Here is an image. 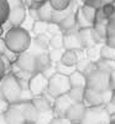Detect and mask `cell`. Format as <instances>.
Listing matches in <instances>:
<instances>
[{
    "label": "cell",
    "instance_id": "obj_43",
    "mask_svg": "<svg viewBox=\"0 0 115 124\" xmlns=\"http://www.w3.org/2000/svg\"><path fill=\"white\" fill-rule=\"evenodd\" d=\"M84 1H86V0H84Z\"/></svg>",
    "mask_w": 115,
    "mask_h": 124
},
{
    "label": "cell",
    "instance_id": "obj_8",
    "mask_svg": "<svg viewBox=\"0 0 115 124\" xmlns=\"http://www.w3.org/2000/svg\"><path fill=\"white\" fill-rule=\"evenodd\" d=\"M73 104L72 99L69 98L68 93L62 94L59 97H56L52 104V112H53L55 118H65L68 108Z\"/></svg>",
    "mask_w": 115,
    "mask_h": 124
},
{
    "label": "cell",
    "instance_id": "obj_26",
    "mask_svg": "<svg viewBox=\"0 0 115 124\" xmlns=\"http://www.w3.org/2000/svg\"><path fill=\"white\" fill-rule=\"evenodd\" d=\"M80 11H82V14L84 15V17L88 20V21H90L92 24H94V19H95L97 9H94L90 5H86L84 4V5L80 6Z\"/></svg>",
    "mask_w": 115,
    "mask_h": 124
},
{
    "label": "cell",
    "instance_id": "obj_29",
    "mask_svg": "<svg viewBox=\"0 0 115 124\" xmlns=\"http://www.w3.org/2000/svg\"><path fill=\"white\" fill-rule=\"evenodd\" d=\"M99 45V44H98ZM101 46V45H100ZM100 46H97V45H94L93 47H89L87 48V58H89L92 62H95L98 60H100Z\"/></svg>",
    "mask_w": 115,
    "mask_h": 124
},
{
    "label": "cell",
    "instance_id": "obj_10",
    "mask_svg": "<svg viewBox=\"0 0 115 124\" xmlns=\"http://www.w3.org/2000/svg\"><path fill=\"white\" fill-rule=\"evenodd\" d=\"M87 106L84 103H73V104L68 108L65 118L69 120L72 124H79L86 114Z\"/></svg>",
    "mask_w": 115,
    "mask_h": 124
},
{
    "label": "cell",
    "instance_id": "obj_16",
    "mask_svg": "<svg viewBox=\"0 0 115 124\" xmlns=\"http://www.w3.org/2000/svg\"><path fill=\"white\" fill-rule=\"evenodd\" d=\"M78 36H79L83 48H89V47H93L94 45H98L93 37V29L92 27L78 30Z\"/></svg>",
    "mask_w": 115,
    "mask_h": 124
},
{
    "label": "cell",
    "instance_id": "obj_14",
    "mask_svg": "<svg viewBox=\"0 0 115 124\" xmlns=\"http://www.w3.org/2000/svg\"><path fill=\"white\" fill-rule=\"evenodd\" d=\"M63 47L65 50H82V44L78 36V30H71L63 35Z\"/></svg>",
    "mask_w": 115,
    "mask_h": 124
},
{
    "label": "cell",
    "instance_id": "obj_35",
    "mask_svg": "<svg viewBox=\"0 0 115 124\" xmlns=\"http://www.w3.org/2000/svg\"><path fill=\"white\" fill-rule=\"evenodd\" d=\"M6 1H7V5H9L10 9H14V8H17V6L25 5L24 0H6Z\"/></svg>",
    "mask_w": 115,
    "mask_h": 124
},
{
    "label": "cell",
    "instance_id": "obj_17",
    "mask_svg": "<svg viewBox=\"0 0 115 124\" xmlns=\"http://www.w3.org/2000/svg\"><path fill=\"white\" fill-rule=\"evenodd\" d=\"M52 65V62L50 60L48 52H40L35 55V68L36 72H43Z\"/></svg>",
    "mask_w": 115,
    "mask_h": 124
},
{
    "label": "cell",
    "instance_id": "obj_39",
    "mask_svg": "<svg viewBox=\"0 0 115 124\" xmlns=\"http://www.w3.org/2000/svg\"><path fill=\"white\" fill-rule=\"evenodd\" d=\"M115 0H101V3L104 4V5H107V4H111V3H114Z\"/></svg>",
    "mask_w": 115,
    "mask_h": 124
},
{
    "label": "cell",
    "instance_id": "obj_6",
    "mask_svg": "<svg viewBox=\"0 0 115 124\" xmlns=\"http://www.w3.org/2000/svg\"><path fill=\"white\" fill-rule=\"evenodd\" d=\"M113 97V89L107 91H92L86 88V96H84V104L87 107H97V106H105L111 101Z\"/></svg>",
    "mask_w": 115,
    "mask_h": 124
},
{
    "label": "cell",
    "instance_id": "obj_25",
    "mask_svg": "<svg viewBox=\"0 0 115 124\" xmlns=\"http://www.w3.org/2000/svg\"><path fill=\"white\" fill-rule=\"evenodd\" d=\"M76 25L78 26V30H80V29L93 27V24H92L90 21H88V20L84 17V15L82 14L80 8H78V9H77V11H76Z\"/></svg>",
    "mask_w": 115,
    "mask_h": 124
},
{
    "label": "cell",
    "instance_id": "obj_2",
    "mask_svg": "<svg viewBox=\"0 0 115 124\" xmlns=\"http://www.w3.org/2000/svg\"><path fill=\"white\" fill-rule=\"evenodd\" d=\"M29 91V89H27ZM22 87L20 86L17 78L14 73L5 75V77L0 82V96L7 104H16L22 99Z\"/></svg>",
    "mask_w": 115,
    "mask_h": 124
},
{
    "label": "cell",
    "instance_id": "obj_9",
    "mask_svg": "<svg viewBox=\"0 0 115 124\" xmlns=\"http://www.w3.org/2000/svg\"><path fill=\"white\" fill-rule=\"evenodd\" d=\"M3 118L6 124H26L25 118L19 104H10L3 113Z\"/></svg>",
    "mask_w": 115,
    "mask_h": 124
},
{
    "label": "cell",
    "instance_id": "obj_20",
    "mask_svg": "<svg viewBox=\"0 0 115 124\" xmlns=\"http://www.w3.org/2000/svg\"><path fill=\"white\" fill-rule=\"evenodd\" d=\"M94 68H95V63L94 62H92L89 58L84 57V58H79L78 62H77V65H76V70L82 72L83 75H88L90 71H93Z\"/></svg>",
    "mask_w": 115,
    "mask_h": 124
},
{
    "label": "cell",
    "instance_id": "obj_30",
    "mask_svg": "<svg viewBox=\"0 0 115 124\" xmlns=\"http://www.w3.org/2000/svg\"><path fill=\"white\" fill-rule=\"evenodd\" d=\"M50 48H65L63 47V35L56 34L50 37Z\"/></svg>",
    "mask_w": 115,
    "mask_h": 124
},
{
    "label": "cell",
    "instance_id": "obj_27",
    "mask_svg": "<svg viewBox=\"0 0 115 124\" xmlns=\"http://www.w3.org/2000/svg\"><path fill=\"white\" fill-rule=\"evenodd\" d=\"M31 29H32V31L36 34V36L45 35L47 32V29H48V23L41 21V20H36Z\"/></svg>",
    "mask_w": 115,
    "mask_h": 124
},
{
    "label": "cell",
    "instance_id": "obj_38",
    "mask_svg": "<svg viewBox=\"0 0 115 124\" xmlns=\"http://www.w3.org/2000/svg\"><path fill=\"white\" fill-rule=\"evenodd\" d=\"M6 51H7V48H6V45H5V41L0 37V56H4L6 54Z\"/></svg>",
    "mask_w": 115,
    "mask_h": 124
},
{
    "label": "cell",
    "instance_id": "obj_15",
    "mask_svg": "<svg viewBox=\"0 0 115 124\" xmlns=\"http://www.w3.org/2000/svg\"><path fill=\"white\" fill-rule=\"evenodd\" d=\"M52 9L51 4L48 3V0L45 3H40L36 6V15H37V20H41V21L45 23H50L51 21V16H52Z\"/></svg>",
    "mask_w": 115,
    "mask_h": 124
},
{
    "label": "cell",
    "instance_id": "obj_24",
    "mask_svg": "<svg viewBox=\"0 0 115 124\" xmlns=\"http://www.w3.org/2000/svg\"><path fill=\"white\" fill-rule=\"evenodd\" d=\"M100 58L115 61V47L109 46L107 44H104L103 46H100Z\"/></svg>",
    "mask_w": 115,
    "mask_h": 124
},
{
    "label": "cell",
    "instance_id": "obj_32",
    "mask_svg": "<svg viewBox=\"0 0 115 124\" xmlns=\"http://www.w3.org/2000/svg\"><path fill=\"white\" fill-rule=\"evenodd\" d=\"M48 3L53 10H66L71 4V0H48Z\"/></svg>",
    "mask_w": 115,
    "mask_h": 124
},
{
    "label": "cell",
    "instance_id": "obj_1",
    "mask_svg": "<svg viewBox=\"0 0 115 124\" xmlns=\"http://www.w3.org/2000/svg\"><path fill=\"white\" fill-rule=\"evenodd\" d=\"M6 48L15 55H20L27 51L31 46L30 32L21 26H13L7 30L4 37Z\"/></svg>",
    "mask_w": 115,
    "mask_h": 124
},
{
    "label": "cell",
    "instance_id": "obj_18",
    "mask_svg": "<svg viewBox=\"0 0 115 124\" xmlns=\"http://www.w3.org/2000/svg\"><path fill=\"white\" fill-rule=\"evenodd\" d=\"M58 27H59L61 31H65V32H68V31H71V30H74L77 27V25H76V11L68 14L58 24Z\"/></svg>",
    "mask_w": 115,
    "mask_h": 124
},
{
    "label": "cell",
    "instance_id": "obj_33",
    "mask_svg": "<svg viewBox=\"0 0 115 124\" xmlns=\"http://www.w3.org/2000/svg\"><path fill=\"white\" fill-rule=\"evenodd\" d=\"M65 52V48H51V51L48 52V56H50V60L52 63H58L62 58V55Z\"/></svg>",
    "mask_w": 115,
    "mask_h": 124
},
{
    "label": "cell",
    "instance_id": "obj_21",
    "mask_svg": "<svg viewBox=\"0 0 115 124\" xmlns=\"http://www.w3.org/2000/svg\"><path fill=\"white\" fill-rule=\"evenodd\" d=\"M68 96L73 103H84L86 87H72L68 92Z\"/></svg>",
    "mask_w": 115,
    "mask_h": 124
},
{
    "label": "cell",
    "instance_id": "obj_11",
    "mask_svg": "<svg viewBox=\"0 0 115 124\" xmlns=\"http://www.w3.org/2000/svg\"><path fill=\"white\" fill-rule=\"evenodd\" d=\"M15 65L17 66L19 70L31 72V73H35L36 72V68H35V55L29 54L27 51L17 55V57L15 60Z\"/></svg>",
    "mask_w": 115,
    "mask_h": 124
},
{
    "label": "cell",
    "instance_id": "obj_37",
    "mask_svg": "<svg viewBox=\"0 0 115 124\" xmlns=\"http://www.w3.org/2000/svg\"><path fill=\"white\" fill-rule=\"evenodd\" d=\"M109 88L115 89V70L109 75Z\"/></svg>",
    "mask_w": 115,
    "mask_h": 124
},
{
    "label": "cell",
    "instance_id": "obj_3",
    "mask_svg": "<svg viewBox=\"0 0 115 124\" xmlns=\"http://www.w3.org/2000/svg\"><path fill=\"white\" fill-rule=\"evenodd\" d=\"M111 117L104 106L87 107L86 114L79 124H110Z\"/></svg>",
    "mask_w": 115,
    "mask_h": 124
},
{
    "label": "cell",
    "instance_id": "obj_40",
    "mask_svg": "<svg viewBox=\"0 0 115 124\" xmlns=\"http://www.w3.org/2000/svg\"><path fill=\"white\" fill-rule=\"evenodd\" d=\"M32 3H45V1H47V0H31Z\"/></svg>",
    "mask_w": 115,
    "mask_h": 124
},
{
    "label": "cell",
    "instance_id": "obj_4",
    "mask_svg": "<svg viewBox=\"0 0 115 124\" xmlns=\"http://www.w3.org/2000/svg\"><path fill=\"white\" fill-rule=\"evenodd\" d=\"M69 89H71V85H69L68 77L59 75V73H55L48 79V86H47L46 92L52 98H56V97L68 93Z\"/></svg>",
    "mask_w": 115,
    "mask_h": 124
},
{
    "label": "cell",
    "instance_id": "obj_31",
    "mask_svg": "<svg viewBox=\"0 0 115 124\" xmlns=\"http://www.w3.org/2000/svg\"><path fill=\"white\" fill-rule=\"evenodd\" d=\"M76 71V66H65L62 63H56V73H59V75H63L66 77H69L73 72Z\"/></svg>",
    "mask_w": 115,
    "mask_h": 124
},
{
    "label": "cell",
    "instance_id": "obj_19",
    "mask_svg": "<svg viewBox=\"0 0 115 124\" xmlns=\"http://www.w3.org/2000/svg\"><path fill=\"white\" fill-rule=\"evenodd\" d=\"M68 79H69L71 88L72 87H86V85H87V77H86V75H83L82 72H79L77 70L68 77Z\"/></svg>",
    "mask_w": 115,
    "mask_h": 124
},
{
    "label": "cell",
    "instance_id": "obj_7",
    "mask_svg": "<svg viewBox=\"0 0 115 124\" xmlns=\"http://www.w3.org/2000/svg\"><path fill=\"white\" fill-rule=\"evenodd\" d=\"M47 86H48V79L41 72H35L29 81V92L31 93L32 97L41 96L47 91Z\"/></svg>",
    "mask_w": 115,
    "mask_h": 124
},
{
    "label": "cell",
    "instance_id": "obj_5",
    "mask_svg": "<svg viewBox=\"0 0 115 124\" xmlns=\"http://www.w3.org/2000/svg\"><path fill=\"white\" fill-rule=\"evenodd\" d=\"M86 77H87L86 88L92 89V91H97V92L109 89V73L101 72L95 67Z\"/></svg>",
    "mask_w": 115,
    "mask_h": 124
},
{
    "label": "cell",
    "instance_id": "obj_34",
    "mask_svg": "<svg viewBox=\"0 0 115 124\" xmlns=\"http://www.w3.org/2000/svg\"><path fill=\"white\" fill-rule=\"evenodd\" d=\"M9 63H10V61H7L6 56H0V82H1V79L6 75V70L9 67Z\"/></svg>",
    "mask_w": 115,
    "mask_h": 124
},
{
    "label": "cell",
    "instance_id": "obj_36",
    "mask_svg": "<svg viewBox=\"0 0 115 124\" xmlns=\"http://www.w3.org/2000/svg\"><path fill=\"white\" fill-rule=\"evenodd\" d=\"M104 108H105V110L110 114V117H113V116H115V103H113V102H109L108 104H105L104 106Z\"/></svg>",
    "mask_w": 115,
    "mask_h": 124
},
{
    "label": "cell",
    "instance_id": "obj_13",
    "mask_svg": "<svg viewBox=\"0 0 115 124\" xmlns=\"http://www.w3.org/2000/svg\"><path fill=\"white\" fill-rule=\"evenodd\" d=\"M26 16H27V11H26L25 5L10 9L9 16H7V23L11 24V27L13 26H22Z\"/></svg>",
    "mask_w": 115,
    "mask_h": 124
},
{
    "label": "cell",
    "instance_id": "obj_22",
    "mask_svg": "<svg viewBox=\"0 0 115 124\" xmlns=\"http://www.w3.org/2000/svg\"><path fill=\"white\" fill-rule=\"evenodd\" d=\"M78 62V56L77 52L73 50H65L62 58L59 61V63L65 65V66H76Z\"/></svg>",
    "mask_w": 115,
    "mask_h": 124
},
{
    "label": "cell",
    "instance_id": "obj_23",
    "mask_svg": "<svg viewBox=\"0 0 115 124\" xmlns=\"http://www.w3.org/2000/svg\"><path fill=\"white\" fill-rule=\"evenodd\" d=\"M95 67L101 71V72H105V73H111V72L115 70V61H110V60H98L95 62Z\"/></svg>",
    "mask_w": 115,
    "mask_h": 124
},
{
    "label": "cell",
    "instance_id": "obj_28",
    "mask_svg": "<svg viewBox=\"0 0 115 124\" xmlns=\"http://www.w3.org/2000/svg\"><path fill=\"white\" fill-rule=\"evenodd\" d=\"M10 8L7 5L6 0H0V26H3L7 21V16H9Z\"/></svg>",
    "mask_w": 115,
    "mask_h": 124
},
{
    "label": "cell",
    "instance_id": "obj_41",
    "mask_svg": "<svg viewBox=\"0 0 115 124\" xmlns=\"http://www.w3.org/2000/svg\"><path fill=\"white\" fill-rule=\"evenodd\" d=\"M0 124H6V123H5V120H4V118H3V114L0 116Z\"/></svg>",
    "mask_w": 115,
    "mask_h": 124
},
{
    "label": "cell",
    "instance_id": "obj_42",
    "mask_svg": "<svg viewBox=\"0 0 115 124\" xmlns=\"http://www.w3.org/2000/svg\"><path fill=\"white\" fill-rule=\"evenodd\" d=\"M110 124H115V123H114V122H110Z\"/></svg>",
    "mask_w": 115,
    "mask_h": 124
},
{
    "label": "cell",
    "instance_id": "obj_12",
    "mask_svg": "<svg viewBox=\"0 0 115 124\" xmlns=\"http://www.w3.org/2000/svg\"><path fill=\"white\" fill-rule=\"evenodd\" d=\"M17 104H19L20 109H21L22 114H24L26 124H35L40 113L36 109V107L32 104V102L31 101H25V102H19Z\"/></svg>",
    "mask_w": 115,
    "mask_h": 124
}]
</instances>
